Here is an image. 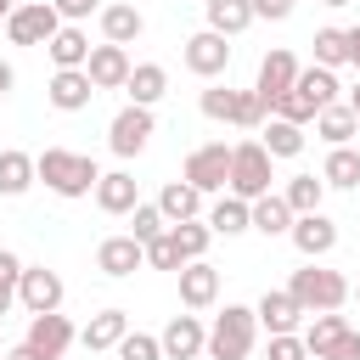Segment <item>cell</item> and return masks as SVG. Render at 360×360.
Wrapping results in <instances>:
<instances>
[{
    "instance_id": "1",
    "label": "cell",
    "mask_w": 360,
    "mask_h": 360,
    "mask_svg": "<svg viewBox=\"0 0 360 360\" xmlns=\"http://www.w3.org/2000/svg\"><path fill=\"white\" fill-rule=\"evenodd\" d=\"M34 180H45L56 197H90V191H96V180H101V169H96V158H90V152L45 146V152L34 158Z\"/></svg>"
},
{
    "instance_id": "2",
    "label": "cell",
    "mask_w": 360,
    "mask_h": 360,
    "mask_svg": "<svg viewBox=\"0 0 360 360\" xmlns=\"http://www.w3.org/2000/svg\"><path fill=\"white\" fill-rule=\"evenodd\" d=\"M253 338H259V315H253L248 304H225V309L214 315V326H208L202 354H208V360H248V354H253Z\"/></svg>"
},
{
    "instance_id": "3",
    "label": "cell",
    "mask_w": 360,
    "mask_h": 360,
    "mask_svg": "<svg viewBox=\"0 0 360 360\" xmlns=\"http://www.w3.org/2000/svg\"><path fill=\"white\" fill-rule=\"evenodd\" d=\"M197 107H202V118L236 124V129H259V124L270 118V107H264L259 90H225V84H208V90L197 96Z\"/></svg>"
},
{
    "instance_id": "4",
    "label": "cell",
    "mask_w": 360,
    "mask_h": 360,
    "mask_svg": "<svg viewBox=\"0 0 360 360\" xmlns=\"http://www.w3.org/2000/svg\"><path fill=\"white\" fill-rule=\"evenodd\" d=\"M270 186H276V158H270L259 141H236V146H231V180H225V191L242 197V202H253V197H264Z\"/></svg>"
},
{
    "instance_id": "5",
    "label": "cell",
    "mask_w": 360,
    "mask_h": 360,
    "mask_svg": "<svg viewBox=\"0 0 360 360\" xmlns=\"http://www.w3.org/2000/svg\"><path fill=\"white\" fill-rule=\"evenodd\" d=\"M287 292L304 304V315H315V309H343V304H349V276H343V270H321V264L309 259L304 270H292Z\"/></svg>"
},
{
    "instance_id": "6",
    "label": "cell",
    "mask_w": 360,
    "mask_h": 360,
    "mask_svg": "<svg viewBox=\"0 0 360 360\" xmlns=\"http://www.w3.org/2000/svg\"><path fill=\"white\" fill-rule=\"evenodd\" d=\"M180 180H191L202 197H219L225 180H231V146H225V141H202V146H191Z\"/></svg>"
},
{
    "instance_id": "7",
    "label": "cell",
    "mask_w": 360,
    "mask_h": 360,
    "mask_svg": "<svg viewBox=\"0 0 360 360\" xmlns=\"http://www.w3.org/2000/svg\"><path fill=\"white\" fill-rule=\"evenodd\" d=\"M56 28H62V17H56L51 0H22V6H11V17H6V39H11V45H51Z\"/></svg>"
},
{
    "instance_id": "8",
    "label": "cell",
    "mask_w": 360,
    "mask_h": 360,
    "mask_svg": "<svg viewBox=\"0 0 360 360\" xmlns=\"http://www.w3.org/2000/svg\"><path fill=\"white\" fill-rule=\"evenodd\" d=\"M39 360H62L73 343H79V332H73V321L62 315V309H45V315H28V338H22Z\"/></svg>"
},
{
    "instance_id": "9",
    "label": "cell",
    "mask_w": 360,
    "mask_h": 360,
    "mask_svg": "<svg viewBox=\"0 0 360 360\" xmlns=\"http://www.w3.org/2000/svg\"><path fill=\"white\" fill-rule=\"evenodd\" d=\"M62 276L56 270H45V264H22V276H17V304L28 309V315H45V309H62Z\"/></svg>"
},
{
    "instance_id": "10",
    "label": "cell",
    "mask_w": 360,
    "mask_h": 360,
    "mask_svg": "<svg viewBox=\"0 0 360 360\" xmlns=\"http://www.w3.org/2000/svg\"><path fill=\"white\" fill-rule=\"evenodd\" d=\"M180 62H186L197 79H219V73L231 68V39H225V34H214V28H202V34H191V39H186Z\"/></svg>"
},
{
    "instance_id": "11",
    "label": "cell",
    "mask_w": 360,
    "mask_h": 360,
    "mask_svg": "<svg viewBox=\"0 0 360 360\" xmlns=\"http://www.w3.org/2000/svg\"><path fill=\"white\" fill-rule=\"evenodd\" d=\"M146 141H152V107H135V101H129V107L107 124V146H112L118 158H141Z\"/></svg>"
},
{
    "instance_id": "12",
    "label": "cell",
    "mask_w": 360,
    "mask_h": 360,
    "mask_svg": "<svg viewBox=\"0 0 360 360\" xmlns=\"http://www.w3.org/2000/svg\"><path fill=\"white\" fill-rule=\"evenodd\" d=\"M129 68H135V62H129V51H124V45H107V39H101V45H90V56H84V73H90V84H96V90H124Z\"/></svg>"
},
{
    "instance_id": "13",
    "label": "cell",
    "mask_w": 360,
    "mask_h": 360,
    "mask_svg": "<svg viewBox=\"0 0 360 360\" xmlns=\"http://www.w3.org/2000/svg\"><path fill=\"white\" fill-rule=\"evenodd\" d=\"M90 96H96V84H90V73H84V68H56V73H51V84H45V101H51L56 112H84V107H90Z\"/></svg>"
},
{
    "instance_id": "14",
    "label": "cell",
    "mask_w": 360,
    "mask_h": 360,
    "mask_svg": "<svg viewBox=\"0 0 360 360\" xmlns=\"http://www.w3.org/2000/svg\"><path fill=\"white\" fill-rule=\"evenodd\" d=\"M287 236H292V248H298L304 259H326V253L338 248V225H332L321 208H315V214H292V231H287Z\"/></svg>"
},
{
    "instance_id": "15",
    "label": "cell",
    "mask_w": 360,
    "mask_h": 360,
    "mask_svg": "<svg viewBox=\"0 0 360 360\" xmlns=\"http://www.w3.org/2000/svg\"><path fill=\"white\" fill-rule=\"evenodd\" d=\"M96 270L101 276H112V281H124V276H135V270H146V248L124 231V236H107L101 248H96Z\"/></svg>"
},
{
    "instance_id": "16",
    "label": "cell",
    "mask_w": 360,
    "mask_h": 360,
    "mask_svg": "<svg viewBox=\"0 0 360 360\" xmlns=\"http://www.w3.org/2000/svg\"><path fill=\"white\" fill-rule=\"evenodd\" d=\"M158 343H163V360H197L202 343H208V326L197 315H169V326L158 332Z\"/></svg>"
},
{
    "instance_id": "17",
    "label": "cell",
    "mask_w": 360,
    "mask_h": 360,
    "mask_svg": "<svg viewBox=\"0 0 360 360\" xmlns=\"http://www.w3.org/2000/svg\"><path fill=\"white\" fill-rule=\"evenodd\" d=\"M174 276H180V304H186V309H208V304L219 298V270H214L208 259H186Z\"/></svg>"
},
{
    "instance_id": "18",
    "label": "cell",
    "mask_w": 360,
    "mask_h": 360,
    "mask_svg": "<svg viewBox=\"0 0 360 360\" xmlns=\"http://www.w3.org/2000/svg\"><path fill=\"white\" fill-rule=\"evenodd\" d=\"M292 79H298V56L287 51V45H276V51H264V62H259V79H253V90L264 96V107L281 96V90H292Z\"/></svg>"
},
{
    "instance_id": "19",
    "label": "cell",
    "mask_w": 360,
    "mask_h": 360,
    "mask_svg": "<svg viewBox=\"0 0 360 360\" xmlns=\"http://www.w3.org/2000/svg\"><path fill=\"white\" fill-rule=\"evenodd\" d=\"M253 315H259V326H264V332H298V321H304V304H298L287 287H270V292L253 304Z\"/></svg>"
},
{
    "instance_id": "20",
    "label": "cell",
    "mask_w": 360,
    "mask_h": 360,
    "mask_svg": "<svg viewBox=\"0 0 360 360\" xmlns=\"http://www.w3.org/2000/svg\"><path fill=\"white\" fill-rule=\"evenodd\" d=\"M135 202H141V186H135L129 169H107V174L96 180V208H101V214H129Z\"/></svg>"
},
{
    "instance_id": "21",
    "label": "cell",
    "mask_w": 360,
    "mask_h": 360,
    "mask_svg": "<svg viewBox=\"0 0 360 360\" xmlns=\"http://www.w3.org/2000/svg\"><path fill=\"white\" fill-rule=\"evenodd\" d=\"M96 17H101L107 45H135V39H141V28H146V17H141L129 0H112V6H101Z\"/></svg>"
},
{
    "instance_id": "22",
    "label": "cell",
    "mask_w": 360,
    "mask_h": 360,
    "mask_svg": "<svg viewBox=\"0 0 360 360\" xmlns=\"http://www.w3.org/2000/svg\"><path fill=\"white\" fill-rule=\"evenodd\" d=\"M292 90H298V96H304V101L321 112V107H332V101H338V90H343V84H338V68H321V62H309V68H298Z\"/></svg>"
},
{
    "instance_id": "23",
    "label": "cell",
    "mask_w": 360,
    "mask_h": 360,
    "mask_svg": "<svg viewBox=\"0 0 360 360\" xmlns=\"http://www.w3.org/2000/svg\"><path fill=\"white\" fill-rule=\"evenodd\" d=\"M158 214H163L169 225H180V219H197V214H202V191H197L191 180H169V186L158 191Z\"/></svg>"
},
{
    "instance_id": "24",
    "label": "cell",
    "mask_w": 360,
    "mask_h": 360,
    "mask_svg": "<svg viewBox=\"0 0 360 360\" xmlns=\"http://www.w3.org/2000/svg\"><path fill=\"white\" fill-rule=\"evenodd\" d=\"M248 219H253V231H264V236H287V231H292V208H287L281 191L253 197V202H248Z\"/></svg>"
},
{
    "instance_id": "25",
    "label": "cell",
    "mask_w": 360,
    "mask_h": 360,
    "mask_svg": "<svg viewBox=\"0 0 360 360\" xmlns=\"http://www.w3.org/2000/svg\"><path fill=\"white\" fill-rule=\"evenodd\" d=\"M124 332H129V315H124V309H101V315H90V326L79 332V343H84L90 354H107V349H118Z\"/></svg>"
},
{
    "instance_id": "26",
    "label": "cell",
    "mask_w": 360,
    "mask_h": 360,
    "mask_svg": "<svg viewBox=\"0 0 360 360\" xmlns=\"http://www.w3.org/2000/svg\"><path fill=\"white\" fill-rule=\"evenodd\" d=\"M124 90H129V101H135V107H152V101H163V90H169V73H163V62H135V68H129V79H124Z\"/></svg>"
},
{
    "instance_id": "27",
    "label": "cell",
    "mask_w": 360,
    "mask_h": 360,
    "mask_svg": "<svg viewBox=\"0 0 360 360\" xmlns=\"http://www.w3.org/2000/svg\"><path fill=\"white\" fill-rule=\"evenodd\" d=\"M343 332H349V315H338V309H315V321H309V326H304L298 338H304L309 360H321V354H326V349H332V343H338Z\"/></svg>"
},
{
    "instance_id": "28",
    "label": "cell",
    "mask_w": 360,
    "mask_h": 360,
    "mask_svg": "<svg viewBox=\"0 0 360 360\" xmlns=\"http://www.w3.org/2000/svg\"><path fill=\"white\" fill-rule=\"evenodd\" d=\"M45 51H51V62H56V68H84V56H90V34H84L79 22H62V28L51 34V45H45Z\"/></svg>"
},
{
    "instance_id": "29",
    "label": "cell",
    "mask_w": 360,
    "mask_h": 360,
    "mask_svg": "<svg viewBox=\"0 0 360 360\" xmlns=\"http://www.w3.org/2000/svg\"><path fill=\"white\" fill-rule=\"evenodd\" d=\"M315 135H321L326 146H349V141L360 135V118H354L343 101H332V107H321V112H315Z\"/></svg>"
},
{
    "instance_id": "30",
    "label": "cell",
    "mask_w": 360,
    "mask_h": 360,
    "mask_svg": "<svg viewBox=\"0 0 360 360\" xmlns=\"http://www.w3.org/2000/svg\"><path fill=\"white\" fill-rule=\"evenodd\" d=\"M259 146H264L270 158H298V152H304V124L264 118V124H259Z\"/></svg>"
},
{
    "instance_id": "31",
    "label": "cell",
    "mask_w": 360,
    "mask_h": 360,
    "mask_svg": "<svg viewBox=\"0 0 360 360\" xmlns=\"http://www.w3.org/2000/svg\"><path fill=\"white\" fill-rule=\"evenodd\" d=\"M208 231H214V236H242V231H253L248 202H242V197H231V191H219V197H214V208H208Z\"/></svg>"
},
{
    "instance_id": "32",
    "label": "cell",
    "mask_w": 360,
    "mask_h": 360,
    "mask_svg": "<svg viewBox=\"0 0 360 360\" xmlns=\"http://www.w3.org/2000/svg\"><path fill=\"white\" fill-rule=\"evenodd\" d=\"M202 17H208V28H214V34L236 39V34L253 22V6H248V0H202Z\"/></svg>"
},
{
    "instance_id": "33",
    "label": "cell",
    "mask_w": 360,
    "mask_h": 360,
    "mask_svg": "<svg viewBox=\"0 0 360 360\" xmlns=\"http://www.w3.org/2000/svg\"><path fill=\"white\" fill-rule=\"evenodd\" d=\"M321 180L338 186V191H354V186H360V152H354V146H332L326 163H321Z\"/></svg>"
},
{
    "instance_id": "34",
    "label": "cell",
    "mask_w": 360,
    "mask_h": 360,
    "mask_svg": "<svg viewBox=\"0 0 360 360\" xmlns=\"http://www.w3.org/2000/svg\"><path fill=\"white\" fill-rule=\"evenodd\" d=\"M28 186H34V158L17 152V146H6L0 152V197H22Z\"/></svg>"
},
{
    "instance_id": "35",
    "label": "cell",
    "mask_w": 360,
    "mask_h": 360,
    "mask_svg": "<svg viewBox=\"0 0 360 360\" xmlns=\"http://www.w3.org/2000/svg\"><path fill=\"white\" fill-rule=\"evenodd\" d=\"M281 197H287L292 214H315L321 197H326V180H321V174H292V180L281 186Z\"/></svg>"
},
{
    "instance_id": "36",
    "label": "cell",
    "mask_w": 360,
    "mask_h": 360,
    "mask_svg": "<svg viewBox=\"0 0 360 360\" xmlns=\"http://www.w3.org/2000/svg\"><path fill=\"white\" fill-rule=\"evenodd\" d=\"M169 236H174L180 259H202V253H208V242H214L208 219H180V225H169Z\"/></svg>"
},
{
    "instance_id": "37",
    "label": "cell",
    "mask_w": 360,
    "mask_h": 360,
    "mask_svg": "<svg viewBox=\"0 0 360 360\" xmlns=\"http://www.w3.org/2000/svg\"><path fill=\"white\" fill-rule=\"evenodd\" d=\"M315 62L321 68H343L349 62V28H315Z\"/></svg>"
},
{
    "instance_id": "38",
    "label": "cell",
    "mask_w": 360,
    "mask_h": 360,
    "mask_svg": "<svg viewBox=\"0 0 360 360\" xmlns=\"http://www.w3.org/2000/svg\"><path fill=\"white\" fill-rule=\"evenodd\" d=\"M163 231H169V219L158 214V202H135V208H129V236H135L141 248H146L152 236H163Z\"/></svg>"
},
{
    "instance_id": "39",
    "label": "cell",
    "mask_w": 360,
    "mask_h": 360,
    "mask_svg": "<svg viewBox=\"0 0 360 360\" xmlns=\"http://www.w3.org/2000/svg\"><path fill=\"white\" fill-rule=\"evenodd\" d=\"M270 118H287V124H315V107H309L298 90H281V96L270 101Z\"/></svg>"
},
{
    "instance_id": "40",
    "label": "cell",
    "mask_w": 360,
    "mask_h": 360,
    "mask_svg": "<svg viewBox=\"0 0 360 360\" xmlns=\"http://www.w3.org/2000/svg\"><path fill=\"white\" fill-rule=\"evenodd\" d=\"M118 360H163V343L152 332H124L118 338Z\"/></svg>"
},
{
    "instance_id": "41",
    "label": "cell",
    "mask_w": 360,
    "mask_h": 360,
    "mask_svg": "<svg viewBox=\"0 0 360 360\" xmlns=\"http://www.w3.org/2000/svg\"><path fill=\"white\" fill-rule=\"evenodd\" d=\"M146 264H152V270H180V264H186V259H180V248H174V236H169V231H163V236H152V242H146Z\"/></svg>"
},
{
    "instance_id": "42",
    "label": "cell",
    "mask_w": 360,
    "mask_h": 360,
    "mask_svg": "<svg viewBox=\"0 0 360 360\" xmlns=\"http://www.w3.org/2000/svg\"><path fill=\"white\" fill-rule=\"evenodd\" d=\"M270 360H309V349H304V338L298 332H270V349H264Z\"/></svg>"
},
{
    "instance_id": "43",
    "label": "cell",
    "mask_w": 360,
    "mask_h": 360,
    "mask_svg": "<svg viewBox=\"0 0 360 360\" xmlns=\"http://www.w3.org/2000/svg\"><path fill=\"white\" fill-rule=\"evenodd\" d=\"M56 6V17L62 22H84V17H96L101 11V0H51Z\"/></svg>"
},
{
    "instance_id": "44",
    "label": "cell",
    "mask_w": 360,
    "mask_h": 360,
    "mask_svg": "<svg viewBox=\"0 0 360 360\" xmlns=\"http://www.w3.org/2000/svg\"><path fill=\"white\" fill-rule=\"evenodd\" d=\"M321 360H360V332L349 326V332H343V338H338V343H332Z\"/></svg>"
},
{
    "instance_id": "45",
    "label": "cell",
    "mask_w": 360,
    "mask_h": 360,
    "mask_svg": "<svg viewBox=\"0 0 360 360\" xmlns=\"http://www.w3.org/2000/svg\"><path fill=\"white\" fill-rule=\"evenodd\" d=\"M253 6V17H264V22H287L292 17V0H248Z\"/></svg>"
},
{
    "instance_id": "46",
    "label": "cell",
    "mask_w": 360,
    "mask_h": 360,
    "mask_svg": "<svg viewBox=\"0 0 360 360\" xmlns=\"http://www.w3.org/2000/svg\"><path fill=\"white\" fill-rule=\"evenodd\" d=\"M17 276H22V259H17L11 248H0V281H11V287H17Z\"/></svg>"
},
{
    "instance_id": "47",
    "label": "cell",
    "mask_w": 360,
    "mask_h": 360,
    "mask_svg": "<svg viewBox=\"0 0 360 360\" xmlns=\"http://www.w3.org/2000/svg\"><path fill=\"white\" fill-rule=\"evenodd\" d=\"M11 90H17V68H11V62H6V56H0V101H6V96H11Z\"/></svg>"
},
{
    "instance_id": "48",
    "label": "cell",
    "mask_w": 360,
    "mask_h": 360,
    "mask_svg": "<svg viewBox=\"0 0 360 360\" xmlns=\"http://www.w3.org/2000/svg\"><path fill=\"white\" fill-rule=\"evenodd\" d=\"M11 304H17V287H11V281H0V321L11 315Z\"/></svg>"
},
{
    "instance_id": "49",
    "label": "cell",
    "mask_w": 360,
    "mask_h": 360,
    "mask_svg": "<svg viewBox=\"0 0 360 360\" xmlns=\"http://www.w3.org/2000/svg\"><path fill=\"white\" fill-rule=\"evenodd\" d=\"M0 360H39V354H34V349H28V343H17V349H6V354H0Z\"/></svg>"
},
{
    "instance_id": "50",
    "label": "cell",
    "mask_w": 360,
    "mask_h": 360,
    "mask_svg": "<svg viewBox=\"0 0 360 360\" xmlns=\"http://www.w3.org/2000/svg\"><path fill=\"white\" fill-rule=\"evenodd\" d=\"M349 62L360 68V28H349Z\"/></svg>"
},
{
    "instance_id": "51",
    "label": "cell",
    "mask_w": 360,
    "mask_h": 360,
    "mask_svg": "<svg viewBox=\"0 0 360 360\" xmlns=\"http://www.w3.org/2000/svg\"><path fill=\"white\" fill-rule=\"evenodd\" d=\"M343 107H349V112H354V118H360V84H354V90H349V96H343Z\"/></svg>"
},
{
    "instance_id": "52",
    "label": "cell",
    "mask_w": 360,
    "mask_h": 360,
    "mask_svg": "<svg viewBox=\"0 0 360 360\" xmlns=\"http://www.w3.org/2000/svg\"><path fill=\"white\" fill-rule=\"evenodd\" d=\"M11 6H17V0H0V22H6V17H11Z\"/></svg>"
},
{
    "instance_id": "53",
    "label": "cell",
    "mask_w": 360,
    "mask_h": 360,
    "mask_svg": "<svg viewBox=\"0 0 360 360\" xmlns=\"http://www.w3.org/2000/svg\"><path fill=\"white\" fill-rule=\"evenodd\" d=\"M349 298H360V281H354V287H349Z\"/></svg>"
},
{
    "instance_id": "54",
    "label": "cell",
    "mask_w": 360,
    "mask_h": 360,
    "mask_svg": "<svg viewBox=\"0 0 360 360\" xmlns=\"http://www.w3.org/2000/svg\"><path fill=\"white\" fill-rule=\"evenodd\" d=\"M321 6H349V0H321Z\"/></svg>"
}]
</instances>
